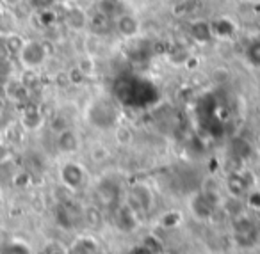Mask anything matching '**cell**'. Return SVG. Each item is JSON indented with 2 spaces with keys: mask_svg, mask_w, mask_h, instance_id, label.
Instances as JSON below:
<instances>
[{
  "mask_svg": "<svg viewBox=\"0 0 260 254\" xmlns=\"http://www.w3.org/2000/svg\"><path fill=\"white\" fill-rule=\"evenodd\" d=\"M45 57H47V52L45 47L38 41H25V45L22 47L18 54V59L25 68H38V66L43 64Z\"/></svg>",
  "mask_w": 260,
  "mask_h": 254,
  "instance_id": "6da1fadb",
  "label": "cell"
},
{
  "mask_svg": "<svg viewBox=\"0 0 260 254\" xmlns=\"http://www.w3.org/2000/svg\"><path fill=\"white\" fill-rule=\"evenodd\" d=\"M61 179L68 189H80L84 183V171L79 164L75 162H68V164L62 165L61 169Z\"/></svg>",
  "mask_w": 260,
  "mask_h": 254,
  "instance_id": "7a4b0ae2",
  "label": "cell"
},
{
  "mask_svg": "<svg viewBox=\"0 0 260 254\" xmlns=\"http://www.w3.org/2000/svg\"><path fill=\"white\" fill-rule=\"evenodd\" d=\"M0 254H32V250L23 240L8 238L0 243Z\"/></svg>",
  "mask_w": 260,
  "mask_h": 254,
  "instance_id": "3957f363",
  "label": "cell"
},
{
  "mask_svg": "<svg viewBox=\"0 0 260 254\" xmlns=\"http://www.w3.org/2000/svg\"><path fill=\"white\" fill-rule=\"evenodd\" d=\"M57 148L62 153H73L79 148V139L72 130H62L57 135Z\"/></svg>",
  "mask_w": 260,
  "mask_h": 254,
  "instance_id": "277c9868",
  "label": "cell"
},
{
  "mask_svg": "<svg viewBox=\"0 0 260 254\" xmlns=\"http://www.w3.org/2000/svg\"><path fill=\"white\" fill-rule=\"evenodd\" d=\"M70 254H100V249L93 238H79L70 247Z\"/></svg>",
  "mask_w": 260,
  "mask_h": 254,
  "instance_id": "5b68a950",
  "label": "cell"
},
{
  "mask_svg": "<svg viewBox=\"0 0 260 254\" xmlns=\"http://www.w3.org/2000/svg\"><path fill=\"white\" fill-rule=\"evenodd\" d=\"M22 123L27 130H36V128H40V125L43 123V118H41V114L36 108H30V111H25V114H23V118H22Z\"/></svg>",
  "mask_w": 260,
  "mask_h": 254,
  "instance_id": "8992f818",
  "label": "cell"
},
{
  "mask_svg": "<svg viewBox=\"0 0 260 254\" xmlns=\"http://www.w3.org/2000/svg\"><path fill=\"white\" fill-rule=\"evenodd\" d=\"M4 41H6V45H8V48H9V52H11V55L13 54L18 55L20 50H22V47L25 45V40H23V38L20 36V34H16V32H13V34H9V36H6Z\"/></svg>",
  "mask_w": 260,
  "mask_h": 254,
  "instance_id": "52a82bcc",
  "label": "cell"
},
{
  "mask_svg": "<svg viewBox=\"0 0 260 254\" xmlns=\"http://www.w3.org/2000/svg\"><path fill=\"white\" fill-rule=\"evenodd\" d=\"M43 254H70V249L57 240H50V242L45 243Z\"/></svg>",
  "mask_w": 260,
  "mask_h": 254,
  "instance_id": "ba28073f",
  "label": "cell"
},
{
  "mask_svg": "<svg viewBox=\"0 0 260 254\" xmlns=\"http://www.w3.org/2000/svg\"><path fill=\"white\" fill-rule=\"evenodd\" d=\"M13 32H15V30H13V16L4 11V15L0 16V36L6 38Z\"/></svg>",
  "mask_w": 260,
  "mask_h": 254,
  "instance_id": "9c48e42d",
  "label": "cell"
},
{
  "mask_svg": "<svg viewBox=\"0 0 260 254\" xmlns=\"http://www.w3.org/2000/svg\"><path fill=\"white\" fill-rule=\"evenodd\" d=\"M160 224H162L164 228H175V226L180 224V213L170 211V213H166L162 219H160Z\"/></svg>",
  "mask_w": 260,
  "mask_h": 254,
  "instance_id": "30bf717a",
  "label": "cell"
},
{
  "mask_svg": "<svg viewBox=\"0 0 260 254\" xmlns=\"http://www.w3.org/2000/svg\"><path fill=\"white\" fill-rule=\"evenodd\" d=\"M11 157H13L11 148H9L6 142H2V140H0V165L8 164V162L11 160Z\"/></svg>",
  "mask_w": 260,
  "mask_h": 254,
  "instance_id": "8fae6325",
  "label": "cell"
},
{
  "mask_svg": "<svg viewBox=\"0 0 260 254\" xmlns=\"http://www.w3.org/2000/svg\"><path fill=\"white\" fill-rule=\"evenodd\" d=\"M9 57H11V52H9L8 45L4 40H0V62H8Z\"/></svg>",
  "mask_w": 260,
  "mask_h": 254,
  "instance_id": "7c38bea8",
  "label": "cell"
},
{
  "mask_svg": "<svg viewBox=\"0 0 260 254\" xmlns=\"http://www.w3.org/2000/svg\"><path fill=\"white\" fill-rule=\"evenodd\" d=\"M4 6H8V8H16V6L22 4V0H0Z\"/></svg>",
  "mask_w": 260,
  "mask_h": 254,
  "instance_id": "4fadbf2b",
  "label": "cell"
},
{
  "mask_svg": "<svg viewBox=\"0 0 260 254\" xmlns=\"http://www.w3.org/2000/svg\"><path fill=\"white\" fill-rule=\"evenodd\" d=\"M2 108H4V101H2V98H0V112H2Z\"/></svg>",
  "mask_w": 260,
  "mask_h": 254,
  "instance_id": "5bb4252c",
  "label": "cell"
},
{
  "mask_svg": "<svg viewBox=\"0 0 260 254\" xmlns=\"http://www.w3.org/2000/svg\"><path fill=\"white\" fill-rule=\"evenodd\" d=\"M2 15H4V11H2V8H0V16H2Z\"/></svg>",
  "mask_w": 260,
  "mask_h": 254,
  "instance_id": "9a60e30c",
  "label": "cell"
}]
</instances>
